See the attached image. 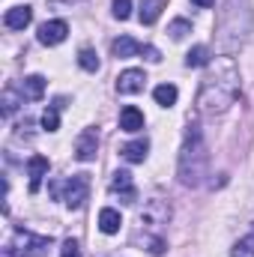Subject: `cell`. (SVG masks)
Masks as SVG:
<instances>
[{
    "instance_id": "8992f818",
    "label": "cell",
    "mask_w": 254,
    "mask_h": 257,
    "mask_svg": "<svg viewBox=\"0 0 254 257\" xmlns=\"http://www.w3.org/2000/svg\"><path fill=\"white\" fill-rule=\"evenodd\" d=\"M96 150H99V132L96 128H84L78 135V141H75V159L78 162H93Z\"/></svg>"
},
{
    "instance_id": "ac0fdd59",
    "label": "cell",
    "mask_w": 254,
    "mask_h": 257,
    "mask_svg": "<svg viewBox=\"0 0 254 257\" xmlns=\"http://www.w3.org/2000/svg\"><path fill=\"white\" fill-rule=\"evenodd\" d=\"M177 96H180V93H177V87H174V84H159V87L153 90V99H156L162 108H171V105L177 102Z\"/></svg>"
},
{
    "instance_id": "6da1fadb",
    "label": "cell",
    "mask_w": 254,
    "mask_h": 257,
    "mask_svg": "<svg viewBox=\"0 0 254 257\" xmlns=\"http://www.w3.org/2000/svg\"><path fill=\"white\" fill-rule=\"evenodd\" d=\"M239 96V69L233 63V57H215L206 66V75L200 81L197 90V111L212 117V114H224Z\"/></svg>"
},
{
    "instance_id": "603a6c76",
    "label": "cell",
    "mask_w": 254,
    "mask_h": 257,
    "mask_svg": "<svg viewBox=\"0 0 254 257\" xmlns=\"http://www.w3.org/2000/svg\"><path fill=\"white\" fill-rule=\"evenodd\" d=\"M168 33H171L174 39H183L186 33H191V21H186V18H177V21H171Z\"/></svg>"
},
{
    "instance_id": "277c9868",
    "label": "cell",
    "mask_w": 254,
    "mask_h": 257,
    "mask_svg": "<svg viewBox=\"0 0 254 257\" xmlns=\"http://www.w3.org/2000/svg\"><path fill=\"white\" fill-rule=\"evenodd\" d=\"M51 248V236H36L30 230H15L12 242L6 245V257H45Z\"/></svg>"
},
{
    "instance_id": "4fadbf2b",
    "label": "cell",
    "mask_w": 254,
    "mask_h": 257,
    "mask_svg": "<svg viewBox=\"0 0 254 257\" xmlns=\"http://www.w3.org/2000/svg\"><path fill=\"white\" fill-rule=\"evenodd\" d=\"M144 48H141V42L138 39H132V36H120V39H114L111 42V54L114 57H120V60H126V57H135V54H141Z\"/></svg>"
},
{
    "instance_id": "4316f807",
    "label": "cell",
    "mask_w": 254,
    "mask_h": 257,
    "mask_svg": "<svg viewBox=\"0 0 254 257\" xmlns=\"http://www.w3.org/2000/svg\"><path fill=\"white\" fill-rule=\"evenodd\" d=\"M144 57H147L150 63H159V60H162V54H159V51H156L153 45H147V48H144Z\"/></svg>"
},
{
    "instance_id": "9c48e42d",
    "label": "cell",
    "mask_w": 254,
    "mask_h": 257,
    "mask_svg": "<svg viewBox=\"0 0 254 257\" xmlns=\"http://www.w3.org/2000/svg\"><path fill=\"white\" fill-rule=\"evenodd\" d=\"M48 168H51V162H48L45 156H30V159H27V174H30V192H33V194L39 192L42 180L48 177Z\"/></svg>"
},
{
    "instance_id": "7c38bea8",
    "label": "cell",
    "mask_w": 254,
    "mask_h": 257,
    "mask_svg": "<svg viewBox=\"0 0 254 257\" xmlns=\"http://www.w3.org/2000/svg\"><path fill=\"white\" fill-rule=\"evenodd\" d=\"M147 153H150V141H147V138L129 141V144H123V147H120V156H123L126 162H132V165H141V162L147 159Z\"/></svg>"
},
{
    "instance_id": "30bf717a",
    "label": "cell",
    "mask_w": 254,
    "mask_h": 257,
    "mask_svg": "<svg viewBox=\"0 0 254 257\" xmlns=\"http://www.w3.org/2000/svg\"><path fill=\"white\" fill-rule=\"evenodd\" d=\"M111 194H120V200L123 203H135V183H132V174L129 171H117L114 174V180H111Z\"/></svg>"
},
{
    "instance_id": "ba28073f",
    "label": "cell",
    "mask_w": 254,
    "mask_h": 257,
    "mask_svg": "<svg viewBox=\"0 0 254 257\" xmlns=\"http://www.w3.org/2000/svg\"><path fill=\"white\" fill-rule=\"evenodd\" d=\"M66 33H69V24H66V21H60V18L45 21V24L39 27V42H42V45H60L66 39Z\"/></svg>"
},
{
    "instance_id": "9a60e30c",
    "label": "cell",
    "mask_w": 254,
    "mask_h": 257,
    "mask_svg": "<svg viewBox=\"0 0 254 257\" xmlns=\"http://www.w3.org/2000/svg\"><path fill=\"white\" fill-rule=\"evenodd\" d=\"M120 128L123 132H141L144 128V114L135 108V105H126L120 111Z\"/></svg>"
},
{
    "instance_id": "7a4b0ae2",
    "label": "cell",
    "mask_w": 254,
    "mask_h": 257,
    "mask_svg": "<svg viewBox=\"0 0 254 257\" xmlns=\"http://www.w3.org/2000/svg\"><path fill=\"white\" fill-rule=\"evenodd\" d=\"M206 165H209V153H206V144H203V132H200L197 123H189L183 147H180V165H177L180 183L189 186V189H197L206 177Z\"/></svg>"
},
{
    "instance_id": "83f0119b",
    "label": "cell",
    "mask_w": 254,
    "mask_h": 257,
    "mask_svg": "<svg viewBox=\"0 0 254 257\" xmlns=\"http://www.w3.org/2000/svg\"><path fill=\"white\" fill-rule=\"evenodd\" d=\"M191 3H194V6H200V9H209L215 0H191Z\"/></svg>"
},
{
    "instance_id": "5bb4252c",
    "label": "cell",
    "mask_w": 254,
    "mask_h": 257,
    "mask_svg": "<svg viewBox=\"0 0 254 257\" xmlns=\"http://www.w3.org/2000/svg\"><path fill=\"white\" fill-rule=\"evenodd\" d=\"M165 3L168 0H141V12H138V18H141V24H156L159 21V15H162V9H165Z\"/></svg>"
},
{
    "instance_id": "3957f363",
    "label": "cell",
    "mask_w": 254,
    "mask_h": 257,
    "mask_svg": "<svg viewBox=\"0 0 254 257\" xmlns=\"http://www.w3.org/2000/svg\"><path fill=\"white\" fill-rule=\"evenodd\" d=\"M171 221V206L159 197L147 200L144 209L138 212V233L135 239L144 242V248L150 254H162L165 251V227Z\"/></svg>"
},
{
    "instance_id": "cb8c5ba5",
    "label": "cell",
    "mask_w": 254,
    "mask_h": 257,
    "mask_svg": "<svg viewBox=\"0 0 254 257\" xmlns=\"http://www.w3.org/2000/svg\"><path fill=\"white\" fill-rule=\"evenodd\" d=\"M111 6H114V18H120V21H126L132 15V0H114Z\"/></svg>"
},
{
    "instance_id": "e0dca14e",
    "label": "cell",
    "mask_w": 254,
    "mask_h": 257,
    "mask_svg": "<svg viewBox=\"0 0 254 257\" xmlns=\"http://www.w3.org/2000/svg\"><path fill=\"white\" fill-rule=\"evenodd\" d=\"M120 224H123V218H120V212H117V209L105 206V209L99 212V230H102V233H117V230H120Z\"/></svg>"
},
{
    "instance_id": "484cf974",
    "label": "cell",
    "mask_w": 254,
    "mask_h": 257,
    "mask_svg": "<svg viewBox=\"0 0 254 257\" xmlns=\"http://www.w3.org/2000/svg\"><path fill=\"white\" fill-rule=\"evenodd\" d=\"M60 257H81V245L75 239H66L63 248H60Z\"/></svg>"
},
{
    "instance_id": "ffe728a7",
    "label": "cell",
    "mask_w": 254,
    "mask_h": 257,
    "mask_svg": "<svg viewBox=\"0 0 254 257\" xmlns=\"http://www.w3.org/2000/svg\"><path fill=\"white\" fill-rule=\"evenodd\" d=\"M78 66H81L84 72H99V54H96L93 48H81V51H78Z\"/></svg>"
},
{
    "instance_id": "7402d4cb",
    "label": "cell",
    "mask_w": 254,
    "mask_h": 257,
    "mask_svg": "<svg viewBox=\"0 0 254 257\" xmlns=\"http://www.w3.org/2000/svg\"><path fill=\"white\" fill-rule=\"evenodd\" d=\"M42 128H45V132H57V128H60V114H57V105L45 108V114H42Z\"/></svg>"
},
{
    "instance_id": "5b68a950",
    "label": "cell",
    "mask_w": 254,
    "mask_h": 257,
    "mask_svg": "<svg viewBox=\"0 0 254 257\" xmlns=\"http://www.w3.org/2000/svg\"><path fill=\"white\" fill-rule=\"evenodd\" d=\"M87 194H90V180L84 177V174H75V177H69L63 186V203L69 209H81L84 206V200H87Z\"/></svg>"
},
{
    "instance_id": "d6986e66",
    "label": "cell",
    "mask_w": 254,
    "mask_h": 257,
    "mask_svg": "<svg viewBox=\"0 0 254 257\" xmlns=\"http://www.w3.org/2000/svg\"><path fill=\"white\" fill-rule=\"evenodd\" d=\"M186 66H189V69L209 66V48H206V45H194L189 54H186Z\"/></svg>"
},
{
    "instance_id": "52a82bcc",
    "label": "cell",
    "mask_w": 254,
    "mask_h": 257,
    "mask_svg": "<svg viewBox=\"0 0 254 257\" xmlns=\"http://www.w3.org/2000/svg\"><path fill=\"white\" fill-rule=\"evenodd\" d=\"M144 84H147L144 69H126V72H120V78H117V93H120V96H135V93L144 90Z\"/></svg>"
},
{
    "instance_id": "44dd1931",
    "label": "cell",
    "mask_w": 254,
    "mask_h": 257,
    "mask_svg": "<svg viewBox=\"0 0 254 257\" xmlns=\"http://www.w3.org/2000/svg\"><path fill=\"white\" fill-rule=\"evenodd\" d=\"M230 257H254V233H248V236H242L236 245H233V251H230Z\"/></svg>"
},
{
    "instance_id": "8fae6325",
    "label": "cell",
    "mask_w": 254,
    "mask_h": 257,
    "mask_svg": "<svg viewBox=\"0 0 254 257\" xmlns=\"http://www.w3.org/2000/svg\"><path fill=\"white\" fill-rule=\"evenodd\" d=\"M30 21H33V9H30V6H12V9H6V15H3V24H6L9 30H24Z\"/></svg>"
},
{
    "instance_id": "2e32d148",
    "label": "cell",
    "mask_w": 254,
    "mask_h": 257,
    "mask_svg": "<svg viewBox=\"0 0 254 257\" xmlns=\"http://www.w3.org/2000/svg\"><path fill=\"white\" fill-rule=\"evenodd\" d=\"M45 93V78L42 75H27L24 84H21V96L24 99H42Z\"/></svg>"
},
{
    "instance_id": "d4e9b609",
    "label": "cell",
    "mask_w": 254,
    "mask_h": 257,
    "mask_svg": "<svg viewBox=\"0 0 254 257\" xmlns=\"http://www.w3.org/2000/svg\"><path fill=\"white\" fill-rule=\"evenodd\" d=\"M15 108H18V96H15L12 90H3V114L9 117V114H12Z\"/></svg>"
}]
</instances>
